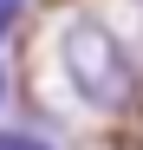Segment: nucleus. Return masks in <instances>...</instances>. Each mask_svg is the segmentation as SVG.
<instances>
[{
  "label": "nucleus",
  "instance_id": "nucleus-1",
  "mask_svg": "<svg viewBox=\"0 0 143 150\" xmlns=\"http://www.w3.org/2000/svg\"><path fill=\"white\" fill-rule=\"evenodd\" d=\"M59 72H65V85L85 98L91 111H117L130 98V52H124V39H117L104 20H65L59 26Z\"/></svg>",
  "mask_w": 143,
  "mask_h": 150
},
{
  "label": "nucleus",
  "instance_id": "nucleus-2",
  "mask_svg": "<svg viewBox=\"0 0 143 150\" xmlns=\"http://www.w3.org/2000/svg\"><path fill=\"white\" fill-rule=\"evenodd\" d=\"M0 150H52L39 131H20V124H0Z\"/></svg>",
  "mask_w": 143,
  "mask_h": 150
},
{
  "label": "nucleus",
  "instance_id": "nucleus-3",
  "mask_svg": "<svg viewBox=\"0 0 143 150\" xmlns=\"http://www.w3.org/2000/svg\"><path fill=\"white\" fill-rule=\"evenodd\" d=\"M20 13H26V0H0V39L20 26Z\"/></svg>",
  "mask_w": 143,
  "mask_h": 150
},
{
  "label": "nucleus",
  "instance_id": "nucleus-4",
  "mask_svg": "<svg viewBox=\"0 0 143 150\" xmlns=\"http://www.w3.org/2000/svg\"><path fill=\"white\" fill-rule=\"evenodd\" d=\"M0 105H7V72H0Z\"/></svg>",
  "mask_w": 143,
  "mask_h": 150
}]
</instances>
